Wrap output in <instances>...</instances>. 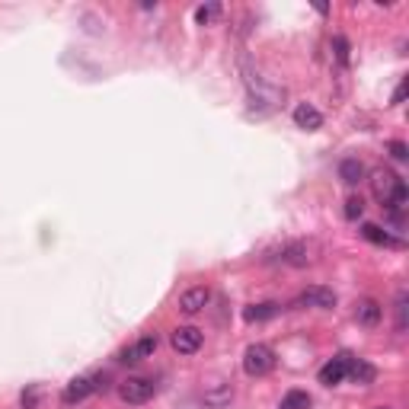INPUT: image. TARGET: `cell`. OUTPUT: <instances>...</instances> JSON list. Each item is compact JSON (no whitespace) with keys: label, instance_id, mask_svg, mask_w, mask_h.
<instances>
[{"label":"cell","instance_id":"cell-4","mask_svg":"<svg viewBox=\"0 0 409 409\" xmlns=\"http://www.w3.org/2000/svg\"><path fill=\"white\" fill-rule=\"evenodd\" d=\"M154 393H157L154 378H141V374H135V378H125L122 384H118V397H122L125 403H131V406L147 403Z\"/></svg>","mask_w":409,"mask_h":409},{"label":"cell","instance_id":"cell-21","mask_svg":"<svg viewBox=\"0 0 409 409\" xmlns=\"http://www.w3.org/2000/svg\"><path fill=\"white\" fill-rule=\"evenodd\" d=\"M217 16H221V4H202L199 10H195V23L199 26H211Z\"/></svg>","mask_w":409,"mask_h":409},{"label":"cell","instance_id":"cell-6","mask_svg":"<svg viewBox=\"0 0 409 409\" xmlns=\"http://www.w3.org/2000/svg\"><path fill=\"white\" fill-rule=\"evenodd\" d=\"M294 307H320V310H333L336 307V291L323 285H310L294 298Z\"/></svg>","mask_w":409,"mask_h":409},{"label":"cell","instance_id":"cell-12","mask_svg":"<svg viewBox=\"0 0 409 409\" xmlns=\"http://www.w3.org/2000/svg\"><path fill=\"white\" fill-rule=\"evenodd\" d=\"M380 316H384V307H380L374 298L358 301V307H355V320H358L361 326H368V329H374V326H378V323H380Z\"/></svg>","mask_w":409,"mask_h":409},{"label":"cell","instance_id":"cell-10","mask_svg":"<svg viewBox=\"0 0 409 409\" xmlns=\"http://www.w3.org/2000/svg\"><path fill=\"white\" fill-rule=\"evenodd\" d=\"M294 125H298V128H304V131L323 128V112L314 109L310 103H298V105H294Z\"/></svg>","mask_w":409,"mask_h":409},{"label":"cell","instance_id":"cell-8","mask_svg":"<svg viewBox=\"0 0 409 409\" xmlns=\"http://www.w3.org/2000/svg\"><path fill=\"white\" fill-rule=\"evenodd\" d=\"M348 361H352L348 352H339L333 361H326V365L320 368V384L323 387H339L342 380L348 378Z\"/></svg>","mask_w":409,"mask_h":409},{"label":"cell","instance_id":"cell-13","mask_svg":"<svg viewBox=\"0 0 409 409\" xmlns=\"http://www.w3.org/2000/svg\"><path fill=\"white\" fill-rule=\"evenodd\" d=\"M90 393H93V380H90V378H74L68 387H64L61 400H64L68 406H74V403H83Z\"/></svg>","mask_w":409,"mask_h":409},{"label":"cell","instance_id":"cell-24","mask_svg":"<svg viewBox=\"0 0 409 409\" xmlns=\"http://www.w3.org/2000/svg\"><path fill=\"white\" fill-rule=\"evenodd\" d=\"M387 150H390L393 160H400V163H406V160H409V147H406L403 141H390V144H387Z\"/></svg>","mask_w":409,"mask_h":409},{"label":"cell","instance_id":"cell-17","mask_svg":"<svg viewBox=\"0 0 409 409\" xmlns=\"http://www.w3.org/2000/svg\"><path fill=\"white\" fill-rule=\"evenodd\" d=\"M230 400H234V387H230L227 380H217L214 387H208V390H204V403H208V406H214V409L227 406Z\"/></svg>","mask_w":409,"mask_h":409},{"label":"cell","instance_id":"cell-28","mask_svg":"<svg viewBox=\"0 0 409 409\" xmlns=\"http://www.w3.org/2000/svg\"><path fill=\"white\" fill-rule=\"evenodd\" d=\"M378 409H393V406H378Z\"/></svg>","mask_w":409,"mask_h":409},{"label":"cell","instance_id":"cell-19","mask_svg":"<svg viewBox=\"0 0 409 409\" xmlns=\"http://www.w3.org/2000/svg\"><path fill=\"white\" fill-rule=\"evenodd\" d=\"M279 409H310V393L307 390H288L281 397Z\"/></svg>","mask_w":409,"mask_h":409},{"label":"cell","instance_id":"cell-14","mask_svg":"<svg viewBox=\"0 0 409 409\" xmlns=\"http://www.w3.org/2000/svg\"><path fill=\"white\" fill-rule=\"evenodd\" d=\"M348 378H352L355 384L368 387V384H374V378H378V368H374L371 361L355 358V355H352V361H348Z\"/></svg>","mask_w":409,"mask_h":409},{"label":"cell","instance_id":"cell-26","mask_svg":"<svg viewBox=\"0 0 409 409\" xmlns=\"http://www.w3.org/2000/svg\"><path fill=\"white\" fill-rule=\"evenodd\" d=\"M36 403H38V393L36 390L23 393V409H36Z\"/></svg>","mask_w":409,"mask_h":409},{"label":"cell","instance_id":"cell-2","mask_svg":"<svg viewBox=\"0 0 409 409\" xmlns=\"http://www.w3.org/2000/svg\"><path fill=\"white\" fill-rule=\"evenodd\" d=\"M240 74H243V83H247L249 103H253L256 109H262V105H279V100H285V90L269 87V83L256 74V68L249 64L247 55H240Z\"/></svg>","mask_w":409,"mask_h":409},{"label":"cell","instance_id":"cell-15","mask_svg":"<svg viewBox=\"0 0 409 409\" xmlns=\"http://www.w3.org/2000/svg\"><path fill=\"white\" fill-rule=\"evenodd\" d=\"M281 304H275V301H262V304H249L247 310H243V320L247 323H266L272 320V316H279Z\"/></svg>","mask_w":409,"mask_h":409},{"label":"cell","instance_id":"cell-25","mask_svg":"<svg viewBox=\"0 0 409 409\" xmlns=\"http://www.w3.org/2000/svg\"><path fill=\"white\" fill-rule=\"evenodd\" d=\"M90 380H93V390H109V374H93V378H90Z\"/></svg>","mask_w":409,"mask_h":409},{"label":"cell","instance_id":"cell-9","mask_svg":"<svg viewBox=\"0 0 409 409\" xmlns=\"http://www.w3.org/2000/svg\"><path fill=\"white\" fill-rule=\"evenodd\" d=\"M211 304V291L208 288H189V291H182V298H180V310L186 316H195V314H202L204 307Z\"/></svg>","mask_w":409,"mask_h":409},{"label":"cell","instance_id":"cell-1","mask_svg":"<svg viewBox=\"0 0 409 409\" xmlns=\"http://www.w3.org/2000/svg\"><path fill=\"white\" fill-rule=\"evenodd\" d=\"M371 182H374V195H378L380 208H387V214H406L409 192H406V182L400 180L397 173H390V170H378Z\"/></svg>","mask_w":409,"mask_h":409},{"label":"cell","instance_id":"cell-11","mask_svg":"<svg viewBox=\"0 0 409 409\" xmlns=\"http://www.w3.org/2000/svg\"><path fill=\"white\" fill-rule=\"evenodd\" d=\"M275 259L285 262V266H307V262H310V249H307V243L294 240V243H285Z\"/></svg>","mask_w":409,"mask_h":409},{"label":"cell","instance_id":"cell-16","mask_svg":"<svg viewBox=\"0 0 409 409\" xmlns=\"http://www.w3.org/2000/svg\"><path fill=\"white\" fill-rule=\"evenodd\" d=\"M339 180L346 182V186H358V182L365 180V163H361L358 157H346V160L339 163Z\"/></svg>","mask_w":409,"mask_h":409},{"label":"cell","instance_id":"cell-3","mask_svg":"<svg viewBox=\"0 0 409 409\" xmlns=\"http://www.w3.org/2000/svg\"><path fill=\"white\" fill-rule=\"evenodd\" d=\"M275 365H279V358H275L272 346H266V342H253V346L243 352V371H247L249 378H266V374L275 371Z\"/></svg>","mask_w":409,"mask_h":409},{"label":"cell","instance_id":"cell-27","mask_svg":"<svg viewBox=\"0 0 409 409\" xmlns=\"http://www.w3.org/2000/svg\"><path fill=\"white\" fill-rule=\"evenodd\" d=\"M403 100H406V81L400 83L397 90H393V100H390V103H393V105H400V103H403Z\"/></svg>","mask_w":409,"mask_h":409},{"label":"cell","instance_id":"cell-20","mask_svg":"<svg viewBox=\"0 0 409 409\" xmlns=\"http://www.w3.org/2000/svg\"><path fill=\"white\" fill-rule=\"evenodd\" d=\"M406 307H409V291L400 288L397 301H393V314H397V333H406Z\"/></svg>","mask_w":409,"mask_h":409},{"label":"cell","instance_id":"cell-23","mask_svg":"<svg viewBox=\"0 0 409 409\" xmlns=\"http://www.w3.org/2000/svg\"><path fill=\"white\" fill-rule=\"evenodd\" d=\"M342 214H346L348 221H358V217L365 214V202H361V199H348V202H346V211H342Z\"/></svg>","mask_w":409,"mask_h":409},{"label":"cell","instance_id":"cell-22","mask_svg":"<svg viewBox=\"0 0 409 409\" xmlns=\"http://www.w3.org/2000/svg\"><path fill=\"white\" fill-rule=\"evenodd\" d=\"M333 51H336V61L346 68V64H348V51H352L348 38H346V36H336V38H333Z\"/></svg>","mask_w":409,"mask_h":409},{"label":"cell","instance_id":"cell-7","mask_svg":"<svg viewBox=\"0 0 409 409\" xmlns=\"http://www.w3.org/2000/svg\"><path fill=\"white\" fill-rule=\"evenodd\" d=\"M154 352H157V333H147V336H141V339H138L135 346L122 348V352H118L115 358L122 361V365H138V361L150 358Z\"/></svg>","mask_w":409,"mask_h":409},{"label":"cell","instance_id":"cell-18","mask_svg":"<svg viewBox=\"0 0 409 409\" xmlns=\"http://www.w3.org/2000/svg\"><path fill=\"white\" fill-rule=\"evenodd\" d=\"M361 237L371 240V243H378V247H400V237L387 234V230L378 227V224H365V227H361Z\"/></svg>","mask_w":409,"mask_h":409},{"label":"cell","instance_id":"cell-5","mask_svg":"<svg viewBox=\"0 0 409 409\" xmlns=\"http://www.w3.org/2000/svg\"><path fill=\"white\" fill-rule=\"evenodd\" d=\"M202 342H204V336H202V329H195V326H176L173 336H170V346L180 355H195L202 348Z\"/></svg>","mask_w":409,"mask_h":409}]
</instances>
